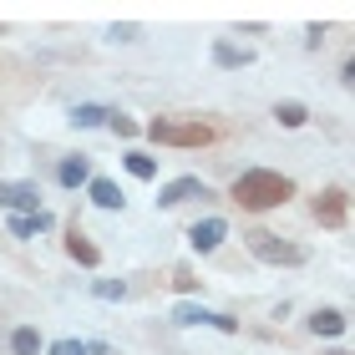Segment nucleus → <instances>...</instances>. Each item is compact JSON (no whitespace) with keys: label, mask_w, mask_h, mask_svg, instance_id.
Segmentation results:
<instances>
[{"label":"nucleus","mask_w":355,"mask_h":355,"mask_svg":"<svg viewBox=\"0 0 355 355\" xmlns=\"http://www.w3.org/2000/svg\"><path fill=\"white\" fill-rule=\"evenodd\" d=\"M345 214H350V198H345V188H325L315 198V218L325 223V229H340L345 223Z\"/></svg>","instance_id":"20e7f679"},{"label":"nucleus","mask_w":355,"mask_h":355,"mask_svg":"<svg viewBox=\"0 0 355 355\" xmlns=\"http://www.w3.org/2000/svg\"><path fill=\"white\" fill-rule=\"evenodd\" d=\"M51 355H87V345H82V340H56Z\"/></svg>","instance_id":"6ab92c4d"},{"label":"nucleus","mask_w":355,"mask_h":355,"mask_svg":"<svg viewBox=\"0 0 355 355\" xmlns=\"http://www.w3.org/2000/svg\"><path fill=\"white\" fill-rule=\"evenodd\" d=\"M0 208H15V214H41L36 183H0Z\"/></svg>","instance_id":"423d86ee"},{"label":"nucleus","mask_w":355,"mask_h":355,"mask_svg":"<svg viewBox=\"0 0 355 355\" xmlns=\"http://www.w3.org/2000/svg\"><path fill=\"white\" fill-rule=\"evenodd\" d=\"M51 223H56L51 214H15V218H10V234H21V239H26V234H46Z\"/></svg>","instance_id":"9b49d317"},{"label":"nucleus","mask_w":355,"mask_h":355,"mask_svg":"<svg viewBox=\"0 0 355 355\" xmlns=\"http://www.w3.org/2000/svg\"><path fill=\"white\" fill-rule=\"evenodd\" d=\"M188 198H208V188L198 183V178H178V183H168L163 193H157V203H163V208H178Z\"/></svg>","instance_id":"6e6552de"},{"label":"nucleus","mask_w":355,"mask_h":355,"mask_svg":"<svg viewBox=\"0 0 355 355\" xmlns=\"http://www.w3.org/2000/svg\"><path fill=\"white\" fill-rule=\"evenodd\" d=\"M112 127H117V137H137V122L132 117H117V112H112Z\"/></svg>","instance_id":"aec40b11"},{"label":"nucleus","mask_w":355,"mask_h":355,"mask_svg":"<svg viewBox=\"0 0 355 355\" xmlns=\"http://www.w3.org/2000/svg\"><path fill=\"white\" fill-rule=\"evenodd\" d=\"M92 203L96 208H122V188L112 178H92Z\"/></svg>","instance_id":"9d476101"},{"label":"nucleus","mask_w":355,"mask_h":355,"mask_svg":"<svg viewBox=\"0 0 355 355\" xmlns=\"http://www.w3.org/2000/svg\"><path fill=\"white\" fill-rule=\"evenodd\" d=\"M96 295H102V300H122V295H127V284H122V279H117V284L107 279V284H96Z\"/></svg>","instance_id":"412c9836"},{"label":"nucleus","mask_w":355,"mask_h":355,"mask_svg":"<svg viewBox=\"0 0 355 355\" xmlns=\"http://www.w3.org/2000/svg\"><path fill=\"white\" fill-rule=\"evenodd\" d=\"M127 173H132V178H157V157H148V153H127Z\"/></svg>","instance_id":"f3484780"},{"label":"nucleus","mask_w":355,"mask_h":355,"mask_svg":"<svg viewBox=\"0 0 355 355\" xmlns=\"http://www.w3.org/2000/svg\"><path fill=\"white\" fill-rule=\"evenodd\" d=\"M67 254H71L76 264H87V269H96V264H102V249H96L82 229H67Z\"/></svg>","instance_id":"1a4fd4ad"},{"label":"nucleus","mask_w":355,"mask_h":355,"mask_svg":"<svg viewBox=\"0 0 355 355\" xmlns=\"http://www.w3.org/2000/svg\"><path fill=\"white\" fill-rule=\"evenodd\" d=\"M61 183H67V188H76V183H92L87 157H71V163H61Z\"/></svg>","instance_id":"dca6fc26"},{"label":"nucleus","mask_w":355,"mask_h":355,"mask_svg":"<svg viewBox=\"0 0 355 355\" xmlns=\"http://www.w3.org/2000/svg\"><path fill=\"white\" fill-rule=\"evenodd\" d=\"M10 350H15V355H41V335L31 330V325H21V330L10 335Z\"/></svg>","instance_id":"ddd939ff"},{"label":"nucleus","mask_w":355,"mask_h":355,"mask_svg":"<svg viewBox=\"0 0 355 355\" xmlns=\"http://www.w3.org/2000/svg\"><path fill=\"white\" fill-rule=\"evenodd\" d=\"M214 61H218V67H249V51H244V46H214Z\"/></svg>","instance_id":"2eb2a0df"},{"label":"nucleus","mask_w":355,"mask_h":355,"mask_svg":"<svg viewBox=\"0 0 355 355\" xmlns=\"http://www.w3.org/2000/svg\"><path fill=\"white\" fill-rule=\"evenodd\" d=\"M173 320H178V325H214V330H223V335H234V330H239V320L218 315V310H198V304H178Z\"/></svg>","instance_id":"39448f33"},{"label":"nucleus","mask_w":355,"mask_h":355,"mask_svg":"<svg viewBox=\"0 0 355 355\" xmlns=\"http://www.w3.org/2000/svg\"><path fill=\"white\" fill-rule=\"evenodd\" d=\"M148 137L163 148H203V142H214V127L198 117H157L148 122Z\"/></svg>","instance_id":"f03ea898"},{"label":"nucleus","mask_w":355,"mask_h":355,"mask_svg":"<svg viewBox=\"0 0 355 355\" xmlns=\"http://www.w3.org/2000/svg\"><path fill=\"white\" fill-rule=\"evenodd\" d=\"M310 330L315 335H345V315L340 310H315L310 315Z\"/></svg>","instance_id":"f8f14e48"},{"label":"nucleus","mask_w":355,"mask_h":355,"mask_svg":"<svg viewBox=\"0 0 355 355\" xmlns=\"http://www.w3.org/2000/svg\"><path fill=\"white\" fill-rule=\"evenodd\" d=\"M274 117H279V127H304V122H310V112H304L300 102H279V107H274Z\"/></svg>","instance_id":"4468645a"},{"label":"nucleus","mask_w":355,"mask_h":355,"mask_svg":"<svg viewBox=\"0 0 355 355\" xmlns=\"http://www.w3.org/2000/svg\"><path fill=\"white\" fill-rule=\"evenodd\" d=\"M107 117H112L107 107H76V112H71V122H76V127H96V122H107Z\"/></svg>","instance_id":"a211bd4d"},{"label":"nucleus","mask_w":355,"mask_h":355,"mask_svg":"<svg viewBox=\"0 0 355 355\" xmlns=\"http://www.w3.org/2000/svg\"><path fill=\"white\" fill-rule=\"evenodd\" d=\"M295 198V183H289L284 173H274V168H254L244 173L234 183V203L239 208H249V214H264V208H279Z\"/></svg>","instance_id":"f257e3e1"},{"label":"nucleus","mask_w":355,"mask_h":355,"mask_svg":"<svg viewBox=\"0 0 355 355\" xmlns=\"http://www.w3.org/2000/svg\"><path fill=\"white\" fill-rule=\"evenodd\" d=\"M249 239V249H254V259H264V264H304L310 254H304L300 244H289V239H279V234H269V229H249L244 234Z\"/></svg>","instance_id":"7ed1b4c3"},{"label":"nucleus","mask_w":355,"mask_h":355,"mask_svg":"<svg viewBox=\"0 0 355 355\" xmlns=\"http://www.w3.org/2000/svg\"><path fill=\"white\" fill-rule=\"evenodd\" d=\"M188 239H193V249H198V254H214L223 239H229V223H223V218H203V223H193V229H188Z\"/></svg>","instance_id":"0eeeda50"}]
</instances>
